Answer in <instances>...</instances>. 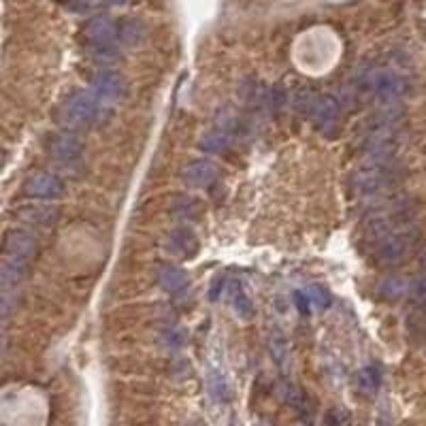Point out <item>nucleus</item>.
<instances>
[{"label":"nucleus","instance_id":"17","mask_svg":"<svg viewBox=\"0 0 426 426\" xmlns=\"http://www.w3.org/2000/svg\"><path fill=\"white\" fill-rule=\"evenodd\" d=\"M230 136L226 132H209L203 136V143H200V150L207 152V154H222V152H228L230 148Z\"/></svg>","mask_w":426,"mask_h":426},{"label":"nucleus","instance_id":"13","mask_svg":"<svg viewBox=\"0 0 426 426\" xmlns=\"http://www.w3.org/2000/svg\"><path fill=\"white\" fill-rule=\"evenodd\" d=\"M158 281H160L162 290H166V292H177V290H182L186 283H188V275H186V271H182L180 267H171V265H168V267L160 269Z\"/></svg>","mask_w":426,"mask_h":426},{"label":"nucleus","instance_id":"4","mask_svg":"<svg viewBox=\"0 0 426 426\" xmlns=\"http://www.w3.org/2000/svg\"><path fill=\"white\" fill-rule=\"evenodd\" d=\"M395 184V173L386 162H373L371 166L363 168L354 177V188L363 196H373L388 190Z\"/></svg>","mask_w":426,"mask_h":426},{"label":"nucleus","instance_id":"18","mask_svg":"<svg viewBox=\"0 0 426 426\" xmlns=\"http://www.w3.org/2000/svg\"><path fill=\"white\" fill-rule=\"evenodd\" d=\"M305 297H307L309 305L315 307V309H329L331 303H333L331 292H329L324 286H317V283H315V286H309V288L305 290Z\"/></svg>","mask_w":426,"mask_h":426},{"label":"nucleus","instance_id":"21","mask_svg":"<svg viewBox=\"0 0 426 426\" xmlns=\"http://www.w3.org/2000/svg\"><path fill=\"white\" fill-rule=\"evenodd\" d=\"M141 34H143V26L136 24V22H124L120 26V41L132 45L141 39Z\"/></svg>","mask_w":426,"mask_h":426},{"label":"nucleus","instance_id":"22","mask_svg":"<svg viewBox=\"0 0 426 426\" xmlns=\"http://www.w3.org/2000/svg\"><path fill=\"white\" fill-rule=\"evenodd\" d=\"M326 426H349V413L341 407H335L326 413Z\"/></svg>","mask_w":426,"mask_h":426},{"label":"nucleus","instance_id":"23","mask_svg":"<svg viewBox=\"0 0 426 426\" xmlns=\"http://www.w3.org/2000/svg\"><path fill=\"white\" fill-rule=\"evenodd\" d=\"M294 301H297V305H299V309H301V313H309V309H311V305H309V301H307V297H305V292H297V297H294Z\"/></svg>","mask_w":426,"mask_h":426},{"label":"nucleus","instance_id":"7","mask_svg":"<svg viewBox=\"0 0 426 426\" xmlns=\"http://www.w3.org/2000/svg\"><path fill=\"white\" fill-rule=\"evenodd\" d=\"M24 194L41 200H56L64 194V182L58 175L52 173H34L28 175V180L22 186Z\"/></svg>","mask_w":426,"mask_h":426},{"label":"nucleus","instance_id":"6","mask_svg":"<svg viewBox=\"0 0 426 426\" xmlns=\"http://www.w3.org/2000/svg\"><path fill=\"white\" fill-rule=\"evenodd\" d=\"M413 241H416V232L399 228L377 243V258L386 265L401 262L411 252Z\"/></svg>","mask_w":426,"mask_h":426},{"label":"nucleus","instance_id":"15","mask_svg":"<svg viewBox=\"0 0 426 426\" xmlns=\"http://www.w3.org/2000/svg\"><path fill=\"white\" fill-rule=\"evenodd\" d=\"M226 292L230 294V303H232V307H235V311H237V315H239L241 320H252V317H254L252 301L247 299V294L241 290L239 283H232V286H230Z\"/></svg>","mask_w":426,"mask_h":426},{"label":"nucleus","instance_id":"5","mask_svg":"<svg viewBox=\"0 0 426 426\" xmlns=\"http://www.w3.org/2000/svg\"><path fill=\"white\" fill-rule=\"evenodd\" d=\"M86 41L98 54H109L120 41V26L109 17H94L86 26Z\"/></svg>","mask_w":426,"mask_h":426},{"label":"nucleus","instance_id":"20","mask_svg":"<svg viewBox=\"0 0 426 426\" xmlns=\"http://www.w3.org/2000/svg\"><path fill=\"white\" fill-rule=\"evenodd\" d=\"M381 294H384L386 299L397 301L399 297L407 294V283H405L403 279H399V277L388 279V281L384 283V286H381Z\"/></svg>","mask_w":426,"mask_h":426},{"label":"nucleus","instance_id":"1","mask_svg":"<svg viewBox=\"0 0 426 426\" xmlns=\"http://www.w3.org/2000/svg\"><path fill=\"white\" fill-rule=\"evenodd\" d=\"M299 109L309 116L324 134L333 136L339 128V104L331 96H320L315 92H301L299 96Z\"/></svg>","mask_w":426,"mask_h":426},{"label":"nucleus","instance_id":"8","mask_svg":"<svg viewBox=\"0 0 426 426\" xmlns=\"http://www.w3.org/2000/svg\"><path fill=\"white\" fill-rule=\"evenodd\" d=\"M5 254L7 258L30 262L39 254V239L26 230H11L5 237Z\"/></svg>","mask_w":426,"mask_h":426},{"label":"nucleus","instance_id":"9","mask_svg":"<svg viewBox=\"0 0 426 426\" xmlns=\"http://www.w3.org/2000/svg\"><path fill=\"white\" fill-rule=\"evenodd\" d=\"M49 152L52 156L62 164H77L84 158V145L81 141L73 134H56L49 141Z\"/></svg>","mask_w":426,"mask_h":426},{"label":"nucleus","instance_id":"3","mask_svg":"<svg viewBox=\"0 0 426 426\" xmlns=\"http://www.w3.org/2000/svg\"><path fill=\"white\" fill-rule=\"evenodd\" d=\"M361 88H363V92L371 94L373 98L390 102V100H397L399 96L405 94L407 84H405V79L399 73H395V70H390V68H373V70H369V73L363 75Z\"/></svg>","mask_w":426,"mask_h":426},{"label":"nucleus","instance_id":"19","mask_svg":"<svg viewBox=\"0 0 426 426\" xmlns=\"http://www.w3.org/2000/svg\"><path fill=\"white\" fill-rule=\"evenodd\" d=\"M379 379H381V373L377 367H367L358 373V388L363 390V393L371 395L375 393V390L379 388Z\"/></svg>","mask_w":426,"mask_h":426},{"label":"nucleus","instance_id":"14","mask_svg":"<svg viewBox=\"0 0 426 426\" xmlns=\"http://www.w3.org/2000/svg\"><path fill=\"white\" fill-rule=\"evenodd\" d=\"M26 273H28V262L7 258L5 265H3V288H5V290L15 288L17 283L24 281Z\"/></svg>","mask_w":426,"mask_h":426},{"label":"nucleus","instance_id":"12","mask_svg":"<svg viewBox=\"0 0 426 426\" xmlns=\"http://www.w3.org/2000/svg\"><path fill=\"white\" fill-rule=\"evenodd\" d=\"M216 180H218V168L211 162L200 160L184 168V182L192 188H209Z\"/></svg>","mask_w":426,"mask_h":426},{"label":"nucleus","instance_id":"16","mask_svg":"<svg viewBox=\"0 0 426 426\" xmlns=\"http://www.w3.org/2000/svg\"><path fill=\"white\" fill-rule=\"evenodd\" d=\"M168 247L173 252H180L184 256H192L198 250V243H196V237L190 230H177V232H173Z\"/></svg>","mask_w":426,"mask_h":426},{"label":"nucleus","instance_id":"10","mask_svg":"<svg viewBox=\"0 0 426 426\" xmlns=\"http://www.w3.org/2000/svg\"><path fill=\"white\" fill-rule=\"evenodd\" d=\"M92 90L100 100H120L126 96V81L113 70H102L92 81Z\"/></svg>","mask_w":426,"mask_h":426},{"label":"nucleus","instance_id":"24","mask_svg":"<svg viewBox=\"0 0 426 426\" xmlns=\"http://www.w3.org/2000/svg\"><path fill=\"white\" fill-rule=\"evenodd\" d=\"M422 267L426 269V252H424V256H422Z\"/></svg>","mask_w":426,"mask_h":426},{"label":"nucleus","instance_id":"2","mask_svg":"<svg viewBox=\"0 0 426 426\" xmlns=\"http://www.w3.org/2000/svg\"><path fill=\"white\" fill-rule=\"evenodd\" d=\"M100 116V98L94 92H75L60 106V122L70 128L90 126Z\"/></svg>","mask_w":426,"mask_h":426},{"label":"nucleus","instance_id":"11","mask_svg":"<svg viewBox=\"0 0 426 426\" xmlns=\"http://www.w3.org/2000/svg\"><path fill=\"white\" fill-rule=\"evenodd\" d=\"M17 218L34 226H54L60 220V211L47 205H30V207L17 209Z\"/></svg>","mask_w":426,"mask_h":426}]
</instances>
